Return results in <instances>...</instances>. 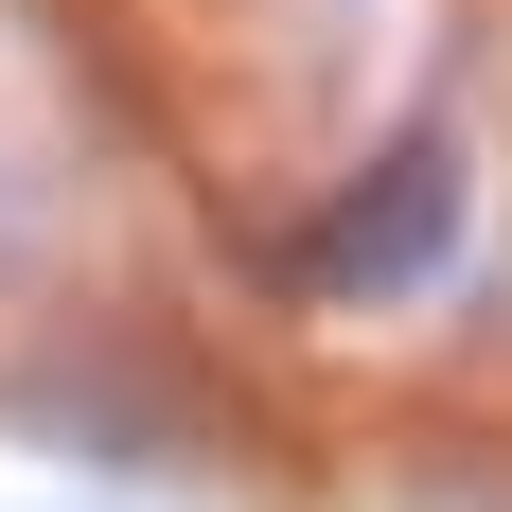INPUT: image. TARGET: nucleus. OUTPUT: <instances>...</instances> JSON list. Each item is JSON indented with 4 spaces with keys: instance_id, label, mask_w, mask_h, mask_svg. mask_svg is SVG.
Returning <instances> with one entry per match:
<instances>
[{
    "instance_id": "obj_1",
    "label": "nucleus",
    "mask_w": 512,
    "mask_h": 512,
    "mask_svg": "<svg viewBox=\"0 0 512 512\" xmlns=\"http://www.w3.org/2000/svg\"><path fill=\"white\" fill-rule=\"evenodd\" d=\"M460 212H477V142L460 124H389V142L283 230V283H301V301H424V283L460 265Z\"/></svg>"
},
{
    "instance_id": "obj_2",
    "label": "nucleus",
    "mask_w": 512,
    "mask_h": 512,
    "mask_svg": "<svg viewBox=\"0 0 512 512\" xmlns=\"http://www.w3.org/2000/svg\"><path fill=\"white\" fill-rule=\"evenodd\" d=\"M53 195H71V159H53V124H36V106L0 89V283L53 248Z\"/></svg>"
}]
</instances>
